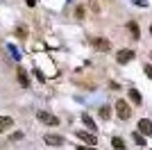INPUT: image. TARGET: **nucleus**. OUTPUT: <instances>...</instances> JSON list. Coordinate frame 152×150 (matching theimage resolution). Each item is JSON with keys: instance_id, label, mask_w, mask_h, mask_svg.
I'll return each instance as SVG.
<instances>
[{"instance_id": "1", "label": "nucleus", "mask_w": 152, "mask_h": 150, "mask_svg": "<svg viewBox=\"0 0 152 150\" xmlns=\"http://www.w3.org/2000/svg\"><path fill=\"white\" fill-rule=\"evenodd\" d=\"M37 118L41 121L43 125H52V127H55V125H59V118H57V116H55V114H50V112H43V109H41V112H37Z\"/></svg>"}, {"instance_id": "2", "label": "nucleus", "mask_w": 152, "mask_h": 150, "mask_svg": "<svg viewBox=\"0 0 152 150\" xmlns=\"http://www.w3.org/2000/svg\"><path fill=\"white\" fill-rule=\"evenodd\" d=\"M116 114H118V118H121V121L129 118V114H132V112H129V107H127L125 100H116Z\"/></svg>"}, {"instance_id": "3", "label": "nucleus", "mask_w": 152, "mask_h": 150, "mask_svg": "<svg viewBox=\"0 0 152 150\" xmlns=\"http://www.w3.org/2000/svg\"><path fill=\"white\" fill-rule=\"evenodd\" d=\"M91 43L95 46L98 50H102V52H107L109 48H111V43H109V39H102V37H93L91 39Z\"/></svg>"}, {"instance_id": "4", "label": "nucleus", "mask_w": 152, "mask_h": 150, "mask_svg": "<svg viewBox=\"0 0 152 150\" xmlns=\"http://www.w3.org/2000/svg\"><path fill=\"white\" fill-rule=\"evenodd\" d=\"M43 141H45L48 146H64V143H66V139L59 137V134H45Z\"/></svg>"}, {"instance_id": "5", "label": "nucleus", "mask_w": 152, "mask_h": 150, "mask_svg": "<svg viewBox=\"0 0 152 150\" xmlns=\"http://www.w3.org/2000/svg\"><path fill=\"white\" fill-rule=\"evenodd\" d=\"M139 132H141V134H145V137H152V121L141 118L139 121Z\"/></svg>"}, {"instance_id": "6", "label": "nucleus", "mask_w": 152, "mask_h": 150, "mask_svg": "<svg viewBox=\"0 0 152 150\" xmlns=\"http://www.w3.org/2000/svg\"><path fill=\"white\" fill-rule=\"evenodd\" d=\"M132 59H134V50H121L116 55V62L118 64H127V62H132Z\"/></svg>"}, {"instance_id": "7", "label": "nucleus", "mask_w": 152, "mask_h": 150, "mask_svg": "<svg viewBox=\"0 0 152 150\" xmlns=\"http://www.w3.org/2000/svg\"><path fill=\"white\" fill-rule=\"evenodd\" d=\"M77 137L82 139L84 143H89V146H95V143H98V139H95L93 134H89V132H77Z\"/></svg>"}, {"instance_id": "8", "label": "nucleus", "mask_w": 152, "mask_h": 150, "mask_svg": "<svg viewBox=\"0 0 152 150\" xmlns=\"http://www.w3.org/2000/svg\"><path fill=\"white\" fill-rule=\"evenodd\" d=\"M127 30H129V34H132V39L141 37V30H139V23H136V21H129V23H127Z\"/></svg>"}, {"instance_id": "9", "label": "nucleus", "mask_w": 152, "mask_h": 150, "mask_svg": "<svg viewBox=\"0 0 152 150\" xmlns=\"http://www.w3.org/2000/svg\"><path fill=\"white\" fill-rule=\"evenodd\" d=\"M12 125H14V118H12V116H0V132H7Z\"/></svg>"}, {"instance_id": "10", "label": "nucleus", "mask_w": 152, "mask_h": 150, "mask_svg": "<svg viewBox=\"0 0 152 150\" xmlns=\"http://www.w3.org/2000/svg\"><path fill=\"white\" fill-rule=\"evenodd\" d=\"M16 73H18V84H20V87H30V77H27L25 71L18 66V68H16Z\"/></svg>"}, {"instance_id": "11", "label": "nucleus", "mask_w": 152, "mask_h": 150, "mask_svg": "<svg viewBox=\"0 0 152 150\" xmlns=\"http://www.w3.org/2000/svg\"><path fill=\"white\" fill-rule=\"evenodd\" d=\"M82 123H84V125H86V127H89V130H91V132H95V130H98V125H95V121H93V118H91L89 114H84V116H82Z\"/></svg>"}, {"instance_id": "12", "label": "nucleus", "mask_w": 152, "mask_h": 150, "mask_svg": "<svg viewBox=\"0 0 152 150\" xmlns=\"http://www.w3.org/2000/svg\"><path fill=\"white\" fill-rule=\"evenodd\" d=\"M127 96H129V100H132L134 105H141V102H143V98H141V93L136 91V89H129V93H127Z\"/></svg>"}, {"instance_id": "13", "label": "nucleus", "mask_w": 152, "mask_h": 150, "mask_svg": "<svg viewBox=\"0 0 152 150\" xmlns=\"http://www.w3.org/2000/svg\"><path fill=\"white\" fill-rule=\"evenodd\" d=\"M134 143L136 146H145V134H141V132H134Z\"/></svg>"}, {"instance_id": "14", "label": "nucleus", "mask_w": 152, "mask_h": 150, "mask_svg": "<svg viewBox=\"0 0 152 150\" xmlns=\"http://www.w3.org/2000/svg\"><path fill=\"white\" fill-rule=\"evenodd\" d=\"M111 146H114V148H118V150H123V148H125V141H123L121 137H114V139H111Z\"/></svg>"}, {"instance_id": "15", "label": "nucleus", "mask_w": 152, "mask_h": 150, "mask_svg": "<svg viewBox=\"0 0 152 150\" xmlns=\"http://www.w3.org/2000/svg\"><path fill=\"white\" fill-rule=\"evenodd\" d=\"M100 116H102V118H109V116H111V109H109V105H102V107H100Z\"/></svg>"}, {"instance_id": "16", "label": "nucleus", "mask_w": 152, "mask_h": 150, "mask_svg": "<svg viewBox=\"0 0 152 150\" xmlns=\"http://www.w3.org/2000/svg\"><path fill=\"white\" fill-rule=\"evenodd\" d=\"M23 137H25V134H23V132H20V130H16V132H14V134H12V137H9V139H12V141H20V139H23Z\"/></svg>"}, {"instance_id": "17", "label": "nucleus", "mask_w": 152, "mask_h": 150, "mask_svg": "<svg viewBox=\"0 0 152 150\" xmlns=\"http://www.w3.org/2000/svg\"><path fill=\"white\" fill-rule=\"evenodd\" d=\"M16 34H18L20 39H25V37H27V30H25V27H23V25H20L18 30H16Z\"/></svg>"}, {"instance_id": "18", "label": "nucleus", "mask_w": 152, "mask_h": 150, "mask_svg": "<svg viewBox=\"0 0 152 150\" xmlns=\"http://www.w3.org/2000/svg\"><path fill=\"white\" fill-rule=\"evenodd\" d=\"M143 71H145L148 77H152V66H150V64H145V66H143Z\"/></svg>"}, {"instance_id": "19", "label": "nucleus", "mask_w": 152, "mask_h": 150, "mask_svg": "<svg viewBox=\"0 0 152 150\" xmlns=\"http://www.w3.org/2000/svg\"><path fill=\"white\" fill-rule=\"evenodd\" d=\"M75 16H77V18H82V16H84V7H77V12H75Z\"/></svg>"}, {"instance_id": "20", "label": "nucleus", "mask_w": 152, "mask_h": 150, "mask_svg": "<svg viewBox=\"0 0 152 150\" xmlns=\"http://www.w3.org/2000/svg\"><path fill=\"white\" fill-rule=\"evenodd\" d=\"M25 2H27L30 7H34V5H37V0H25Z\"/></svg>"}, {"instance_id": "21", "label": "nucleus", "mask_w": 152, "mask_h": 150, "mask_svg": "<svg viewBox=\"0 0 152 150\" xmlns=\"http://www.w3.org/2000/svg\"><path fill=\"white\" fill-rule=\"evenodd\" d=\"M150 34H152V27H150Z\"/></svg>"}, {"instance_id": "22", "label": "nucleus", "mask_w": 152, "mask_h": 150, "mask_svg": "<svg viewBox=\"0 0 152 150\" xmlns=\"http://www.w3.org/2000/svg\"><path fill=\"white\" fill-rule=\"evenodd\" d=\"M150 57H152V52H150Z\"/></svg>"}]
</instances>
